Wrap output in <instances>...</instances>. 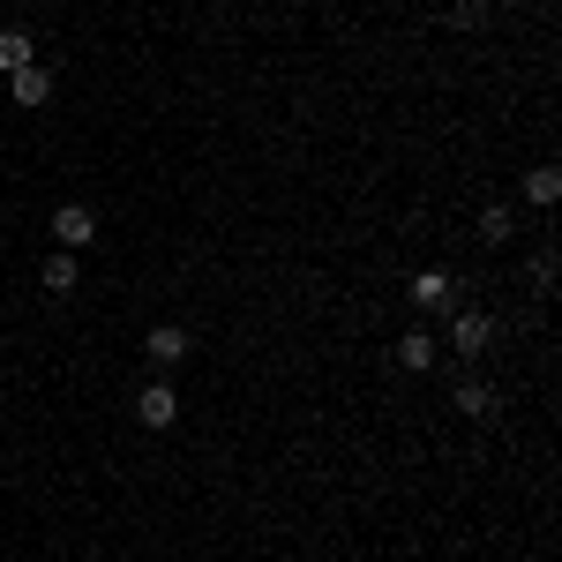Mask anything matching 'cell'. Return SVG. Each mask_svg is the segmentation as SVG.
Masks as SVG:
<instances>
[{"mask_svg": "<svg viewBox=\"0 0 562 562\" xmlns=\"http://www.w3.org/2000/svg\"><path fill=\"white\" fill-rule=\"evenodd\" d=\"M450 346H458V360H480V352L495 346V315H480V307H450Z\"/></svg>", "mask_w": 562, "mask_h": 562, "instance_id": "cell-1", "label": "cell"}, {"mask_svg": "<svg viewBox=\"0 0 562 562\" xmlns=\"http://www.w3.org/2000/svg\"><path fill=\"white\" fill-rule=\"evenodd\" d=\"M53 240H60L68 256L98 248V211H90V203H60V211H53Z\"/></svg>", "mask_w": 562, "mask_h": 562, "instance_id": "cell-2", "label": "cell"}, {"mask_svg": "<svg viewBox=\"0 0 562 562\" xmlns=\"http://www.w3.org/2000/svg\"><path fill=\"white\" fill-rule=\"evenodd\" d=\"M405 293H413V307H428V315H450V307H458V278H450L442 262H428Z\"/></svg>", "mask_w": 562, "mask_h": 562, "instance_id": "cell-3", "label": "cell"}, {"mask_svg": "<svg viewBox=\"0 0 562 562\" xmlns=\"http://www.w3.org/2000/svg\"><path fill=\"white\" fill-rule=\"evenodd\" d=\"M135 420H143V428H173V420H180V390L166 383V375L143 383V390H135Z\"/></svg>", "mask_w": 562, "mask_h": 562, "instance_id": "cell-4", "label": "cell"}, {"mask_svg": "<svg viewBox=\"0 0 562 562\" xmlns=\"http://www.w3.org/2000/svg\"><path fill=\"white\" fill-rule=\"evenodd\" d=\"M143 352H150V368H180V360L195 352V338H188L180 323H158V330L143 338Z\"/></svg>", "mask_w": 562, "mask_h": 562, "instance_id": "cell-5", "label": "cell"}, {"mask_svg": "<svg viewBox=\"0 0 562 562\" xmlns=\"http://www.w3.org/2000/svg\"><path fill=\"white\" fill-rule=\"evenodd\" d=\"M38 285H45V293H53V301H68V293H76V285H83V262L68 256V248H60V256H45Z\"/></svg>", "mask_w": 562, "mask_h": 562, "instance_id": "cell-6", "label": "cell"}, {"mask_svg": "<svg viewBox=\"0 0 562 562\" xmlns=\"http://www.w3.org/2000/svg\"><path fill=\"white\" fill-rule=\"evenodd\" d=\"M8 98H15V105H53V76L31 60V68H15V76H8Z\"/></svg>", "mask_w": 562, "mask_h": 562, "instance_id": "cell-7", "label": "cell"}, {"mask_svg": "<svg viewBox=\"0 0 562 562\" xmlns=\"http://www.w3.org/2000/svg\"><path fill=\"white\" fill-rule=\"evenodd\" d=\"M31 60H38V38H31L23 23H8V31H0V76H15V68H31Z\"/></svg>", "mask_w": 562, "mask_h": 562, "instance_id": "cell-8", "label": "cell"}, {"mask_svg": "<svg viewBox=\"0 0 562 562\" xmlns=\"http://www.w3.org/2000/svg\"><path fill=\"white\" fill-rule=\"evenodd\" d=\"M397 368H405V375H428L435 368V338L428 330H405V338H397Z\"/></svg>", "mask_w": 562, "mask_h": 562, "instance_id": "cell-9", "label": "cell"}, {"mask_svg": "<svg viewBox=\"0 0 562 562\" xmlns=\"http://www.w3.org/2000/svg\"><path fill=\"white\" fill-rule=\"evenodd\" d=\"M458 413H465V420H487V413H495V383L465 375V383H458Z\"/></svg>", "mask_w": 562, "mask_h": 562, "instance_id": "cell-10", "label": "cell"}, {"mask_svg": "<svg viewBox=\"0 0 562 562\" xmlns=\"http://www.w3.org/2000/svg\"><path fill=\"white\" fill-rule=\"evenodd\" d=\"M510 233H518V217H510V203H487V211H480V240H487V248H503Z\"/></svg>", "mask_w": 562, "mask_h": 562, "instance_id": "cell-11", "label": "cell"}, {"mask_svg": "<svg viewBox=\"0 0 562 562\" xmlns=\"http://www.w3.org/2000/svg\"><path fill=\"white\" fill-rule=\"evenodd\" d=\"M525 195H532V203H555V195H562V173H555V166H540V173H525Z\"/></svg>", "mask_w": 562, "mask_h": 562, "instance_id": "cell-12", "label": "cell"}, {"mask_svg": "<svg viewBox=\"0 0 562 562\" xmlns=\"http://www.w3.org/2000/svg\"><path fill=\"white\" fill-rule=\"evenodd\" d=\"M450 23H458V31H480V23H487V0H458Z\"/></svg>", "mask_w": 562, "mask_h": 562, "instance_id": "cell-13", "label": "cell"}]
</instances>
